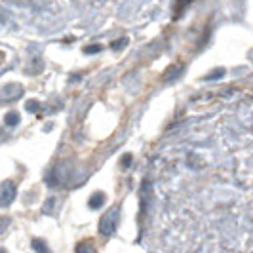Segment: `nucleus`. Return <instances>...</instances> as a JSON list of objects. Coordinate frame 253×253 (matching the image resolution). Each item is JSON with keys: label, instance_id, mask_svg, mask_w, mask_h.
Listing matches in <instances>:
<instances>
[{"label": "nucleus", "instance_id": "1", "mask_svg": "<svg viewBox=\"0 0 253 253\" xmlns=\"http://www.w3.org/2000/svg\"><path fill=\"white\" fill-rule=\"evenodd\" d=\"M15 200V185L12 181H4L0 185V208H8Z\"/></svg>", "mask_w": 253, "mask_h": 253}, {"label": "nucleus", "instance_id": "2", "mask_svg": "<svg viewBox=\"0 0 253 253\" xmlns=\"http://www.w3.org/2000/svg\"><path fill=\"white\" fill-rule=\"evenodd\" d=\"M116 219H118V208L111 210V211L101 219V225H99L101 234H105V236H111V234H113L114 228H116Z\"/></svg>", "mask_w": 253, "mask_h": 253}, {"label": "nucleus", "instance_id": "3", "mask_svg": "<svg viewBox=\"0 0 253 253\" xmlns=\"http://www.w3.org/2000/svg\"><path fill=\"white\" fill-rule=\"evenodd\" d=\"M88 204L91 210H99V208H103V204H105V194H103V192H95V194L89 198Z\"/></svg>", "mask_w": 253, "mask_h": 253}, {"label": "nucleus", "instance_id": "4", "mask_svg": "<svg viewBox=\"0 0 253 253\" xmlns=\"http://www.w3.org/2000/svg\"><path fill=\"white\" fill-rule=\"evenodd\" d=\"M76 253H95V248L91 244H88V242H80L76 246Z\"/></svg>", "mask_w": 253, "mask_h": 253}, {"label": "nucleus", "instance_id": "5", "mask_svg": "<svg viewBox=\"0 0 253 253\" xmlns=\"http://www.w3.org/2000/svg\"><path fill=\"white\" fill-rule=\"evenodd\" d=\"M33 250H37L38 253H50V248L44 244L42 240H33Z\"/></svg>", "mask_w": 253, "mask_h": 253}, {"label": "nucleus", "instance_id": "6", "mask_svg": "<svg viewBox=\"0 0 253 253\" xmlns=\"http://www.w3.org/2000/svg\"><path fill=\"white\" fill-rule=\"evenodd\" d=\"M4 120H6V124H8V126H17V124H19V114H17V113H8Z\"/></svg>", "mask_w": 253, "mask_h": 253}, {"label": "nucleus", "instance_id": "7", "mask_svg": "<svg viewBox=\"0 0 253 253\" xmlns=\"http://www.w3.org/2000/svg\"><path fill=\"white\" fill-rule=\"evenodd\" d=\"M25 109L29 111V113H37L38 109H40V103H38V101H27Z\"/></svg>", "mask_w": 253, "mask_h": 253}, {"label": "nucleus", "instance_id": "8", "mask_svg": "<svg viewBox=\"0 0 253 253\" xmlns=\"http://www.w3.org/2000/svg\"><path fill=\"white\" fill-rule=\"evenodd\" d=\"M221 76H225V71H223V69H217L215 73L206 76V80H217V78H221Z\"/></svg>", "mask_w": 253, "mask_h": 253}, {"label": "nucleus", "instance_id": "9", "mask_svg": "<svg viewBox=\"0 0 253 253\" xmlns=\"http://www.w3.org/2000/svg\"><path fill=\"white\" fill-rule=\"evenodd\" d=\"M53 206H55V198H50L48 202L44 204V213H50L51 210H53Z\"/></svg>", "mask_w": 253, "mask_h": 253}, {"label": "nucleus", "instance_id": "10", "mask_svg": "<svg viewBox=\"0 0 253 253\" xmlns=\"http://www.w3.org/2000/svg\"><path fill=\"white\" fill-rule=\"evenodd\" d=\"M8 225H10V219H8V217H2V219H0V234L8 228Z\"/></svg>", "mask_w": 253, "mask_h": 253}, {"label": "nucleus", "instance_id": "11", "mask_svg": "<svg viewBox=\"0 0 253 253\" xmlns=\"http://www.w3.org/2000/svg\"><path fill=\"white\" fill-rule=\"evenodd\" d=\"M177 75H179V71L175 69V67H173V69H169V73H168V75L164 76V80H171L173 76H177Z\"/></svg>", "mask_w": 253, "mask_h": 253}, {"label": "nucleus", "instance_id": "12", "mask_svg": "<svg viewBox=\"0 0 253 253\" xmlns=\"http://www.w3.org/2000/svg\"><path fill=\"white\" fill-rule=\"evenodd\" d=\"M131 158H133L131 154H124V156H122V166H124V168H127V166L131 164Z\"/></svg>", "mask_w": 253, "mask_h": 253}, {"label": "nucleus", "instance_id": "13", "mask_svg": "<svg viewBox=\"0 0 253 253\" xmlns=\"http://www.w3.org/2000/svg\"><path fill=\"white\" fill-rule=\"evenodd\" d=\"M99 50H101V46H89V48H86V53H95Z\"/></svg>", "mask_w": 253, "mask_h": 253}, {"label": "nucleus", "instance_id": "14", "mask_svg": "<svg viewBox=\"0 0 253 253\" xmlns=\"http://www.w3.org/2000/svg\"><path fill=\"white\" fill-rule=\"evenodd\" d=\"M0 253H6V250H2V248H0Z\"/></svg>", "mask_w": 253, "mask_h": 253}]
</instances>
